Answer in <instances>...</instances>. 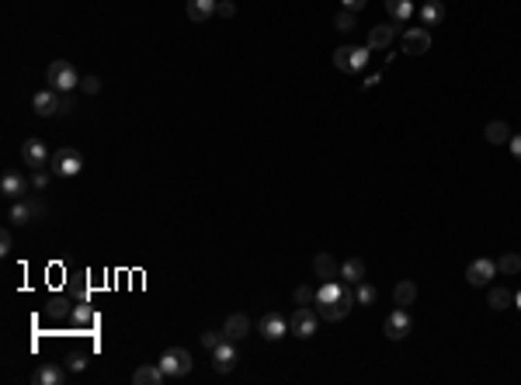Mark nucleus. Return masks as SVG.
I'll return each mask as SVG.
<instances>
[{
	"label": "nucleus",
	"instance_id": "obj_1",
	"mask_svg": "<svg viewBox=\"0 0 521 385\" xmlns=\"http://www.w3.org/2000/svg\"><path fill=\"white\" fill-rule=\"evenodd\" d=\"M46 80H49V87H53V91L70 94V91L84 80V77H77L73 63H67V60H53V63H49V70H46Z\"/></svg>",
	"mask_w": 521,
	"mask_h": 385
},
{
	"label": "nucleus",
	"instance_id": "obj_2",
	"mask_svg": "<svg viewBox=\"0 0 521 385\" xmlns=\"http://www.w3.org/2000/svg\"><path fill=\"white\" fill-rule=\"evenodd\" d=\"M369 53H372L369 46H341V49H334V66L341 73H358L369 66Z\"/></svg>",
	"mask_w": 521,
	"mask_h": 385
},
{
	"label": "nucleus",
	"instance_id": "obj_3",
	"mask_svg": "<svg viewBox=\"0 0 521 385\" xmlns=\"http://www.w3.org/2000/svg\"><path fill=\"white\" fill-rule=\"evenodd\" d=\"M317 326H320V312L310 309V305H296V312H292V319H289V333L310 340V337L317 333Z\"/></svg>",
	"mask_w": 521,
	"mask_h": 385
},
{
	"label": "nucleus",
	"instance_id": "obj_4",
	"mask_svg": "<svg viewBox=\"0 0 521 385\" xmlns=\"http://www.w3.org/2000/svg\"><path fill=\"white\" fill-rule=\"evenodd\" d=\"M160 368L167 371V378H184L191 371V354L184 347H167L160 354Z\"/></svg>",
	"mask_w": 521,
	"mask_h": 385
},
{
	"label": "nucleus",
	"instance_id": "obj_5",
	"mask_svg": "<svg viewBox=\"0 0 521 385\" xmlns=\"http://www.w3.org/2000/svg\"><path fill=\"white\" fill-rule=\"evenodd\" d=\"M49 167H53L56 177H77V174L84 170V156L67 146V150H56V153H53V163H49Z\"/></svg>",
	"mask_w": 521,
	"mask_h": 385
},
{
	"label": "nucleus",
	"instance_id": "obj_6",
	"mask_svg": "<svg viewBox=\"0 0 521 385\" xmlns=\"http://www.w3.org/2000/svg\"><path fill=\"white\" fill-rule=\"evenodd\" d=\"M209 354H212V368H215L219 375H229V371L236 368V361H240V350H236L233 340H222V343L212 347Z\"/></svg>",
	"mask_w": 521,
	"mask_h": 385
},
{
	"label": "nucleus",
	"instance_id": "obj_7",
	"mask_svg": "<svg viewBox=\"0 0 521 385\" xmlns=\"http://www.w3.org/2000/svg\"><path fill=\"white\" fill-rule=\"evenodd\" d=\"M21 156H25V167H32V170H46L53 163V156H49V150H46L42 139H25Z\"/></svg>",
	"mask_w": 521,
	"mask_h": 385
},
{
	"label": "nucleus",
	"instance_id": "obj_8",
	"mask_svg": "<svg viewBox=\"0 0 521 385\" xmlns=\"http://www.w3.org/2000/svg\"><path fill=\"white\" fill-rule=\"evenodd\" d=\"M431 49V28H407L403 35V56H424Z\"/></svg>",
	"mask_w": 521,
	"mask_h": 385
},
{
	"label": "nucleus",
	"instance_id": "obj_9",
	"mask_svg": "<svg viewBox=\"0 0 521 385\" xmlns=\"http://www.w3.org/2000/svg\"><path fill=\"white\" fill-rule=\"evenodd\" d=\"M351 305H355V292H351V288H344V295H341V298H334V302L320 305V319L337 323V319H344V316L351 312Z\"/></svg>",
	"mask_w": 521,
	"mask_h": 385
},
{
	"label": "nucleus",
	"instance_id": "obj_10",
	"mask_svg": "<svg viewBox=\"0 0 521 385\" xmlns=\"http://www.w3.org/2000/svg\"><path fill=\"white\" fill-rule=\"evenodd\" d=\"M410 326H414V319H410V312H407L403 305H396V309L386 316V337H389V340H403V337L410 333Z\"/></svg>",
	"mask_w": 521,
	"mask_h": 385
},
{
	"label": "nucleus",
	"instance_id": "obj_11",
	"mask_svg": "<svg viewBox=\"0 0 521 385\" xmlns=\"http://www.w3.org/2000/svg\"><path fill=\"white\" fill-rule=\"evenodd\" d=\"M60 105H63V98H60L53 87H46V91H39V94L32 98V108H35V115H42V118L60 115Z\"/></svg>",
	"mask_w": 521,
	"mask_h": 385
},
{
	"label": "nucleus",
	"instance_id": "obj_12",
	"mask_svg": "<svg viewBox=\"0 0 521 385\" xmlns=\"http://www.w3.org/2000/svg\"><path fill=\"white\" fill-rule=\"evenodd\" d=\"M493 274H497V264H493L490 257H479V260H473V264H469V271H466V278H469V285H473V288H483V285H486Z\"/></svg>",
	"mask_w": 521,
	"mask_h": 385
},
{
	"label": "nucleus",
	"instance_id": "obj_13",
	"mask_svg": "<svg viewBox=\"0 0 521 385\" xmlns=\"http://www.w3.org/2000/svg\"><path fill=\"white\" fill-rule=\"evenodd\" d=\"M247 333H250V319H247L243 312H233V316H226V323H222V337H226V340L240 343Z\"/></svg>",
	"mask_w": 521,
	"mask_h": 385
},
{
	"label": "nucleus",
	"instance_id": "obj_14",
	"mask_svg": "<svg viewBox=\"0 0 521 385\" xmlns=\"http://www.w3.org/2000/svg\"><path fill=\"white\" fill-rule=\"evenodd\" d=\"M289 333V323L279 316V312H265L260 316V337H268V340H282Z\"/></svg>",
	"mask_w": 521,
	"mask_h": 385
},
{
	"label": "nucleus",
	"instance_id": "obj_15",
	"mask_svg": "<svg viewBox=\"0 0 521 385\" xmlns=\"http://www.w3.org/2000/svg\"><path fill=\"white\" fill-rule=\"evenodd\" d=\"M393 39H396V21H389V25H379V28H372L369 32V49H389L393 46Z\"/></svg>",
	"mask_w": 521,
	"mask_h": 385
},
{
	"label": "nucleus",
	"instance_id": "obj_16",
	"mask_svg": "<svg viewBox=\"0 0 521 385\" xmlns=\"http://www.w3.org/2000/svg\"><path fill=\"white\" fill-rule=\"evenodd\" d=\"M0 191H4L8 198H15V202H18V198L28 191V181H25L18 170H8L4 177H0Z\"/></svg>",
	"mask_w": 521,
	"mask_h": 385
},
{
	"label": "nucleus",
	"instance_id": "obj_17",
	"mask_svg": "<svg viewBox=\"0 0 521 385\" xmlns=\"http://www.w3.org/2000/svg\"><path fill=\"white\" fill-rule=\"evenodd\" d=\"M167 378V371L160 368V364H139L136 371H132V382L136 385H160Z\"/></svg>",
	"mask_w": 521,
	"mask_h": 385
},
{
	"label": "nucleus",
	"instance_id": "obj_18",
	"mask_svg": "<svg viewBox=\"0 0 521 385\" xmlns=\"http://www.w3.org/2000/svg\"><path fill=\"white\" fill-rule=\"evenodd\" d=\"M445 21V4L441 0H427V4L421 8V25L424 28H434V25H441Z\"/></svg>",
	"mask_w": 521,
	"mask_h": 385
},
{
	"label": "nucleus",
	"instance_id": "obj_19",
	"mask_svg": "<svg viewBox=\"0 0 521 385\" xmlns=\"http://www.w3.org/2000/svg\"><path fill=\"white\" fill-rule=\"evenodd\" d=\"M215 4L219 0H188V18L191 21H209L215 15Z\"/></svg>",
	"mask_w": 521,
	"mask_h": 385
},
{
	"label": "nucleus",
	"instance_id": "obj_20",
	"mask_svg": "<svg viewBox=\"0 0 521 385\" xmlns=\"http://www.w3.org/2000/svg\"><path fill=\"white\" fill-rule=\"evenodd\" d=\"M313 271H317V278H324V281H330V278H337V274H341V267H337V260H334L330 253H317Z\"/></svg>",
	"mask_w": 521,
	"mask_h": 385
},
{
	"label": "nucleus",
	"instance_id": "obj_21",
	"mask_svg": "<svg viewBox=\"0 0 521 385\" xmlns=\"http://www.w3.org/2000/svg\"><path fill=\"white\" fill-rule=\"evenodd\" d=\"M386 11H389V18H393L396 25L414 18V4H410V0H386Z\"/></svg>",
	"mask_w": 521,
	"mask_h": 385
},
{
	"label": "nucleus",
	"instance_id": "obj_22",
	"mask_svg": "<svg viewBox=\"0 0 521 385\" xmlns=\"http://www.w3.org/2000/svg\"><path fill=\"white\" fill-rule=\"evenodd\" d=\"M341 278H344L348 285H358V281H365V264H362L358 257L344 260V264H341Z\"/></svg>",
	"mask_w": 521,
	"mask_h": 385
},
{
	"label": "nucleus",
	"instance_id": "obj_23",
	"mask_svg": "<svg viewBox=\"0 0 521 385\" xmlns=\"http://www.w3.org/2000/svg\"><path fill=\"white\" fill-rule=\"evenodd\" d=\"M344 288H348V285H337L334 278H330V281H324V285L317 288V305H327V302L341 298V295H344Z\"/></svg>",
	"mask_w": 521,
	"mask_h": 385
},
{
	"label": "nucleus",
	"instance_id": "obj_24",
	"mask_svg": "<svg viewBox=\"0 0 521 385\" xmlns=\"http://www.w3.org/2000/svg\"><path fill=\"white\" fill-rule=\"evenodd\" d=\"M70 316H73V323H77V326H94V323H98V312L87 305V298H77V305H73V312H70Z\"/></svg>",
	"mask_w": 521,
	"mask_h": 385
},
{
	"label": "nucleus",
	"instance_id": "obj_25",
	"mask_svg": "<svg viewBox=\"0 0 521 385\" xmlns=\"http://www.w3.org/2000/svg\"><path fill=\"white\" fill-rule=\"evenodd\" d=\"M414 298H417V285H414V281H400V285L393 288V302H396V305L407 309V305H414Z\"/></svg>",
	"mask_w": 521,
	"mask_h": 385
},
{
	"label": "nucleus",
	"instance_id": "obj_26",
	"mask_svg": "<svg viewBox=\"0 0 521 385\" xmlns=\"http://www.w3.org/2000/svg\"><path fill=\"white\" fill-rule=\"evenodd\" d=\"M483 136H486L493 146H504V143H511V129H507L504 122H490V125L483 129Z\"/></svg>",
	"mask_w": 521,
	"mask_h": 385
},
{
	"label": "nucleus",
	"instance_id": "obj_27",
	"mask_svg": "<svg viewBox=\"0 0 521 385\" xmlns=\"http://www.w3.org/2000/svg\"><path fill=\"white\" fill-rule=\"evenodd\" d=\"M32 219H39V215H35V205H32V202H15V205H11V222L25 226V222H32Z\"/></svg>",
	"mask_w": 521,
	"mask_h": 385
},
{
	"label": "nucleus",
	"instance_id": "obj_28",
	"mask_svg": "<svg viewBox=\"0 0 521 385\" xmlns=\"http://www.w3.org/2000/svg\"><path fill=\"white\" fill-rule=\"evenodd\" d=\"M35 382H39V385H60V382H63V368H60V364H42V368L35 371Z\"/></svg>",
	"mask_w": 521,
	"mask_h": 385
},
{
	"label": "nucleus",
	"instance_id": "obj_29",
	"mask_svg": "<svg viewBox=\"0 0 521 385\" xmlns=\"http://www.w3.org/2000/svg\"><path fill=\"white\" fill-rule=\"evenodd\" d=\"M376 298H379V292H376L369 281H358V285H355V302H358V305H376Z\"/></svg>",
	"mask_w": 521,
	"mask_h": 385
},
{
	"label": "nucleus",
	"instance_id": "obj_30",
	"mask_svg": "<svg viewBox=\"0 0 521 385\" xmlns=\"http://www.w3.org/2000/svg\"><path fill=\"white\" fill-rule=\"evenodd\" d=\"M511 302H514V292H507V288H500V285H497V288H490V305H493L497 312H500V309H507Z\"/></svg>",
	"mask_w": 521,
	"mask_h": 385
},
{
	"label": "nucleus",
	"instance_id": "obj_31",
	"mask_svg": "<svg viewBox=\"0 0 521 385\" xmlns=\"http://www.w3.org/2000/svg\"><path fill=\"white\" fill-rule=\"evenodd\" d=\"M497 271L500 274H521V253H504L497 260Z\"/></svg>",
	"mask_w": 521,
	"mask_h": 385
},
{
	"label": "nucleus",
	"instance_id": "obj_32",
	"mask_svg": "<svg viewBox=\"0 0 521 385\" xmlns=\"http://www.w3.org/2000/svg\"><path fill=\"white\" fill-rule=\"evenodd\" d=\"M334 28H337V32H355V28H358V21H355V11H341V15L334 18Z\"/></svg>",
	"mask_w": 521,
	"mask_h": 385
},
{
	"label": "nucleus",
	"instance_id": "obj_33",
	"mask_svg": "<svg viewBox=\"0 0 521 385\" xmlns=\"http://www.w3.org/2000/svg\"><path fill=\"white\" fill-rule=\"evenodd\" d=\"M292 298H296V305H310V302H317V292H313L310 285H299V288L292 292Z\"/></svg>",
	"mask_w": 521,
	"mask_h": 385
},
{
	"label": "nucleus",
	"instance_id": "obj_34",
	"mask_svg": "<svg viewBox=\"0 0 521 385\" xmlns=\"http://www.w3.org/2000/svg\"><path fill=\"white\" fill-rule=\"evenodd\" d=\"M67 368H70V371H84V368H87V354H84V350H73V354L67 357Z\"/></svg>",
	"mask_w": 521,
	"mask_h": 385
},
{
	"label": "nucleus",
	"instance_id": "obj_35",
	"mask_svg": "<svg viewBox=\"0 0 521 385\" xmlns=\"http://www.w3.org/2000/svg\"><path fill=\"white\" fill-rule=\"evenodd\" d=\"M222 340H226V337H222V333H215V330H205V333H202V347H205V350L219 347Z\"/></svg>",
	"mask_w": 521,
	"mask_h": 385
},
{
	"label": "nucleus",
	"instance_id": "obj_36",
	"mask_svg": "<svg viewBox=\"0 0 521 385\" xmlns=\"http://www.w3.org/2000/svg\"><path fill=\"white\" fill-rule=\"evenodd\" d=\"M215 15H219V18H233V15H236V4H233V0H219Z\"/></svg>",
	"mask_w": 521,
	"mask_h": 385
},
{
	"label": "nucleus",
	"instance_id": "obj_37",
	"mask_svg": "<svg viewBox=\"0 0 521 385\" xmlns=\"http://www.w3.org/2000/svg\"><path fill=\"white\" fill-rule=\"evenodd\" d=\"M80 91H84V94H98V91H101V80H98V77H84V80H80Z\"/></svg>",
	"mask_w": 521,
	"mask_h": 385
},
{
	"label": "nucleus",
	"instance_id": "obj_38",
	"mask_svg": "<svg viewBox=\"0 0 521 385\" xmlns=\"http://www.w3.org/2000/svg\"><path fill=\"white\" fill-rule=\"evenodd\" d=\"M11 247H15V240H11V229H4V233H0V253H11Z\"/></svg>",
	"mask_w": 521,
	"mask_h": 385
},
{
	"label": "nucleus",
	"instance_id": "obj_39",
	"mask_svg": "<svg viewBox=\"0 0 521 385\" xmlns=\"http://www.w3.org/2000/svg\"><path fill=\"white\" fill-rule=\"evenodd\" d=\"M341 4H344V11H355V15H358V11L369 4V0H341Z\"/></svg>",
	"mask_w": 521,
	"mask_h": 385
},
{
	"label": "nucleus",
	"instance_id": "obj_40",
	"mask_svg": "<svg viewBox=\"0 0 521 385\" xmlns=\"http://www.w3.org/2000/svg\"><path fill=\"white\" fill-rule=\"evenodd\" d=\"M32 184H35V188L42 191V188L49 184V174H46V170H35V177H32Z\"/></svg>",
	"mask_w": 521,
	"mask_h": 385
},
{
	"label": "nucleus",
	"instance_id": "obj_41",
	"mask_svg": "<svg viewBox=\"0 0 521 385\" xmlns=\"http://www.w3.org/2000/svg\"><path fill=\"white\" fill-rule=\"evenodd\" d=\"M507 146H511V156H514V160H521V136H511V143H507Z\"/></svg>",
	"mask_w": 521,
	"mask_h": 385
},
{
	"label": "nucleus",
	"instance_id": "obj_42",
	"mask_svg": "<svg viewBox=\"0 0 521 385\" xmlns=\"http://www.w3.org/2000/svg\"><path fill=\"white\" fill-rule=\"evenodd\" d=\"M73 111V101H70V94H63V105H60V115H70Z\"/></svg>",
	"mask_w": 521,
	"mask_h": 385
},
{
	"label": "nucleus",
	"instance_id": "obj_43",
	"mask_svg": "<svg viewBox=\"0 0 521 385\" xmlns=\"http://www.w3.org/2000/svg\"><path fill=\"white\" fill-rule=\"evenodd\" d=\"M514 305H518V309H521V292H514Z\"/></svg>",
	"mask_w": 521,
	"mask_h": 385
}]
</instances>
